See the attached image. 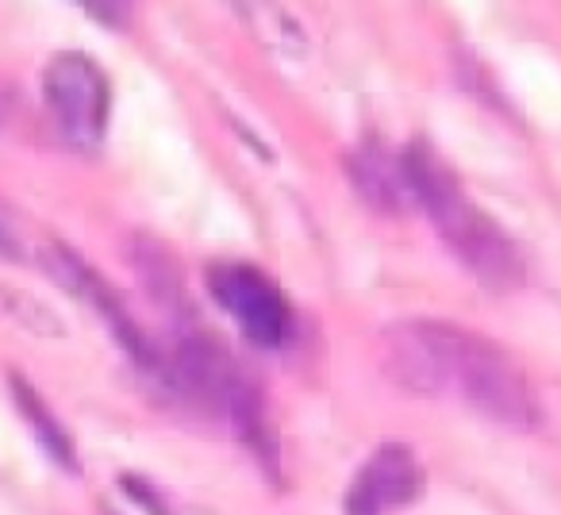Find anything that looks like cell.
Segmentation results:
<instances>
[{
    "instance_id": "cell-1",
    "label": "cell",
    "mask_w": 561,
    "mask_h": 515,
    "mask_svg": "<svg viewBox=\"0 0 561 515\" xmlns=\"http://www.w3.org/2000/svg\"><path fill=\"white\" fill-rule=\"evenodd\" d=\"M385 366L404 389L427 397H458L500 427H542V400L512 354L450 320L392 323L385 331Z\"/></svg>"
},
{
    "instance_id": "cell-2",
    "label": "cell",
    "mask_w": 561,
    "mask_h": 515,
    "mask_svg": "<svg viewBox=\"0 0 561 515\" xmlns=\"http://www.w3.org/2000/svg\"><path fill=\"white\" fill-rule=\"evenodd\" d=\"M400 158H404L412 204L427 211V219L435 224V231L443 234V242L461 266L492 293L523 285V277H527L523 250L481 204H473V196L461 188V181L443 162V154L431 150L423 139H415Z\"/></svg>"
},
{
    "instance_id": "cell-3",
    "label": "cell",
    "mask_w": 561,
    "mask_h": 515,
    "mask_svg": "<svg viewBox=\"0 0 561 515\" xmlns=\"http://www.w3.org/2000/svg\"><path fill=\"white\" fill-rule=\"evenodd\" d=\"M43 101H47L55 131L62 135L66 147L89 154L104 142L112 89L104 70L89 55L66 50V55L50 58L47 73H43Z\"/></svg>"
},
{
    "instance_id": "cell-4",
    "label": "cell",
    "mask_w": 561,
    "mask_h": 515,
    "mask_svg": "<svg viewBox=\"0 0 561 515\" xmlns=\"http://www.w3.org/2000/svg\"><path fill=\"white\" fill-rule=\"evenodd\" d=\"M204 285H208L211 300L239 323V331L254 346L265 351H280L297 335V312H293L289 297L280 293L277 282L262 274L250 262H211L204 270Z\"/></svg>"
},
{
    "instance_id": "cell-5",
    "label": "cell",
    "mask_w": 561,
    "mask_h": 515,
    "mask_svg": "<svg viewBox=\"0 0 561 515\" xmlns=\"http://www.w3.org/2000/svg\"><path fill=\"white\" fill-rule=\"evenodd\" d=\"M427 489L420 458L408 443H385L362 461L343 496V515H389L412 507Z\"/></svg>"
},
{
    "instance_id": "cell-6",
    "label": "cell",
    "mask_w": 561,
    "mask_h": 515,
    "mask_svg": "<svg viewBox=\"0 0 561 515\" xmlns=\"http://www.w3.org/2000/svg\"><path fill=\"white\" fill-rule=\"evenodd\" d=\"M351 178L366 204L385 211H400L412 204V188H408L404 158L389 154L381 142H362L351 158Z\"/></svg>"
},
{
    "instance_id": "cell-7",
    "label": "cell",
    "mask_w": 561,
    "mask_h": 515,
    "mask_svg": "<svg viewBox=\"0 0 561 515\" xmlns=\"http://www.w3.org/2000/svg\"><path fill=\"white\" fill-rule=\"evenodd\" d=\"M9 389H12V400H16L20 420L27 423V431H32L35 443L43 446V454H47L58 469H66V473L78 477L81 458H78V446H73V435L58 423V415L50 412V404L43 400V392L35 389L32 381H24L20 374H9Z\"/></svg>"
},
{
    "instance_id": "cell-8",
    "label": "cell",
    "mask_w": 561,
    "mask_h": 515,
    "mask_svg": "<svg viewBox=\"0 0 561 515\" xmlns=\"http://www.w3.org/2000/svg\"><path fill=\"white\" fill-rule=\"evenodd\" d=\"M119 484H124V492H131V496L139 500V504L147 507L150 515H165V507H162V500H158V492H150L147 484H142L135 473H124V481H119Z\"/></svg>"
},
{
    "instance_id": "cell-9",
    "label": "cell",
    "mask_w": 561,
    "mask_h": 515,
    "mask_svg": "<svg viewBox=\"0 0 561 515\" xmlns=\"http://www.w3.org/2000/svg\"><path fill=\"white\" fill-rule=\"evenodd\" d=\"M0 258H20V239H16V231H12L4 219H0Z\"/></svg>"
},
{
    "instance_id": "cell-10",
    "label": "cell",
    "mask_w": 561,
    "mask_h": 515,
    "mask_svg": "<svg viewBox=\"0 0 561 515\" xmlns=\"http://www.w3.org/2000/svg\"><path fill=\"white\" fill-rule=\"evenodd\" d=\"M104 515H116V512H104Z\"/></svg>"
}]
</instances>
